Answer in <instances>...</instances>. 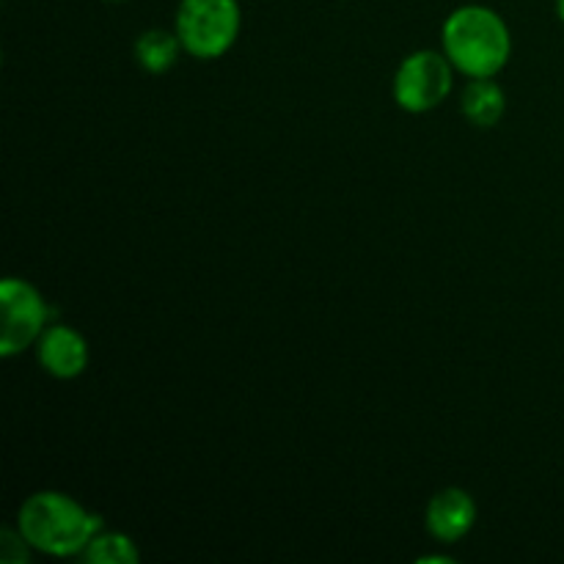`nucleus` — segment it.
<instances>
[{
    "label": "nucleus",
    "mask_w": 564,
    "mask_h": 564,
    "mask_svg": "<svg viewBox=\"0 0 564 564\" xmlns=\"http://www.w3.org/2000/svg\"><path fill=\"white\" fill-rule=\"evenodd\" d=\"M455 66L438 50H419L400 64L394 75V99L408 113H430L455 86Z\"/></svg>",
    "instance_id": "obj_4"
},
{
    "label": "nucleus",
    "mask_w": 564,
    "mask_h": 564,
    "mask_svg": "<svg viewBox=\"0 0 564 564\" xmlns=\"http://www.w3.org/2000/svg\"><path fill=\"white\" fill-rule=\"evenodd\" d=\"M31 560V543L20 529H3L0 532V562L3 564H28Z\"/></svg>",
    "instance_id": "obj_11"
},
{
    "label": "nucleus",
    "mask_w": 564,
    "mask_h": 564,
    "mask_svg": "<svg viewBox=\"0 0 564 564\" xmlns=\"http://www.w3.org/2000/svg\"><path fill=\"white\" fill-rule=\"evenodd\" d=\"M460 108L474 127H496L507 110L505 88L494 77H471L463 88Z\"/></svg>",
    "instance_id": "obj_8"
},
{
    "label": "nucleus",
    "mask_w": 564,
    "mask_h": 564,
    "mask_svg": "<svg viewBox=\"0 0 564 564\" xmlns=\"http://www.w3.org/2000/svg\"><path fill=\"white\" fill-rule=\"evenodd\" d=\"M36 358L53 378H80L88 367V341L69 325H47L36 341Z\"/></svg>",
    "instance_id": "obj_6"
},
{
    "label": "nucleus",
    "mask_w": 564,
    "mask_h": 564,
    "mask_svg": "<svg viewBox=\"0 0 564 564\" xmlns=\"http://www.w3.org/2000/svg\"><path fill=\"white\" fill-rule=\"evenodd\" d=\"M83 560L88 564H138L141 562V554H138L135 540L127 538L124 532H105L102 529L86 545Z\"/></svg>",
    "instance_id": "obj_10"
},
{
    "label": "nucleus",
    "mask_w": 564,
    "mask_h": 564,
    "mask_svg": "<svg viewBox=\"0 0 564 564\" xmlns=\"http://www.w3.org/2000/svg\"><path fill=\"white\" fill-rule=\"evenodd\" d=\"M108 3H124V0H108Z\"/></svg>",
    "instance_id": "obj_13"
},
{
    "label": "nucleus",
    "mask_w": 564,
    "mask_h": 564,
    "mask_svg": "<svg viewBox=\"0 0 564 564\" xmlns=\"http://www.w3.org/2000/svg\"><path fill=\"white\" fill-rule=\"evenodd\" d=\"M17 529L33 551L47 556H83L94 534L102 532V518L58 490H39L22 501Z\"/></svg>",
    "instance_id": "obj_1"
},
{
    "label": "nucleus",
    "mask_w": 564,
    "mask_h": 564,
    "mask_svg": "<svg viewBox=\"0 0 564 564\" xmlns=\"http://www.w3.org/2000/svg\"><path fill=\"white\" fill-rule=\"evenodd\" d=\"M446 58L466 77H496L512 53L507 22L494 9L479 3L452 11L441 31Z\"/></svg>",
    "instance_id": "obj_2"
},
{
    "label": "nucleus",
    "mask_w": 564,
    "mask_h": 564,
    "mask_svg": "<svg viewBox=\"0 0 564 564\" xmlns=\"http://www.w3.org/2000/svg\"><path fill=\"white\" fill-rule=\"evenodd\" d=\"M0 308H3V334H0V356H20L33 347L47 328L50 308L44 297L25 279H6L0 286Z\"/></svg>",
    "instance_id": "obj_5"
},
{
    "label": "nucleus",
    "mask_w": 564,
    "mask_h": 564,
    "mask_svg": "<svg viewBox=\"0 0 564 564\" xmlns=\"http://www.w3.org/2000/svg\"><path fill=\"white\" fill-rule=\"evenodd\" d=\"M240 28V0H182L176 9V36L182 50L198 61H215L229 53Z\"/></svg>",
    "instance_id": "obj_3"
},
{
    "label": "nucleus",
    "mask_w": 564,
    "mask_h": 564,
    "mask_svg": "<svg viewBox=\"0 0 564 564\" xmlns=\"http://www.w3.org/2000/svg\"><path fill=\"white\" fill-rule=\"evenodd\" d=\"M182 42L176 36V31H160V28H152V31H143L135 42V58L149 75H163L180 58Z\"/></svg>",
    "instance_id": "obj_9"
},
{
    "label": "nucleus",
    "mask_w": 564,
    "mask_h": 564,
    "mask_svg": "<svg viewBox=\"0 0 564 564\" xmlns=\"http://www.w3.org/2000/svg\"><path fill=\"white\" fill-rule=\"evenodd\" d=\"M477 523V501L463 488H446L427 505V532L438 543H457Z\"/></svg>",
    "instance_id": "obj_7"
},
{
    "label": "nucleus",
    "mask_w": 564,
    "mask_h": 564,
    "mask_svg": "<svg viewBox=\"0 0 564 564\" xmlns=\"http://www.w3.org/2000/svg\"><path fill=\"white\" fill-rule=\"evenodd\" d=\"M556 14H560V20L564 22V0H556Z\"/></svg>",
    "instance_id": "obj_12"
}]
</instances>
